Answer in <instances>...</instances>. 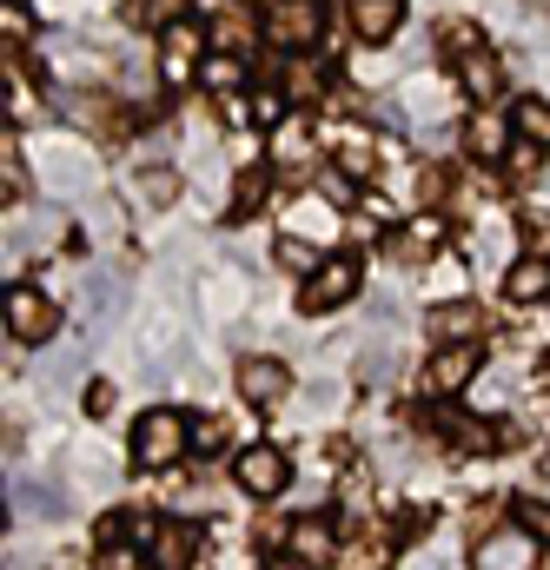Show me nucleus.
I'll return each instance as SVG.
<instances>
[{
	"label": "nucleus",
	"mask_w": 550,
	"mask_h": 570,
	"mask_svg": "<svg viewBox=\"0 0 550 570\" xmlns=\"http://www.w3.org/2000/svg\"><path fill=\"white\" fill-rule=\"evenodd\" d=\"M206 53H213V27H199L193 13L186 20H166L159 27V87H186L199 67H206Z\"/></svg>",
	"instance_id": "obj_1"
},
{
	"label": "nucleus",
	"mask_w": 550,
	"mask_h": 570,
	"mask_svg": "<svg viewBox=\"0 0 550 570\" xmlns=\"http://www.w3.org/2000/svg\"><path fill=\"white\" fill-rule=\"evenodd\" d=\"M193 451V425L173 412V405H159V412H146L134 425V458L146 471H166V464H179Z\"/></svg>",
	"instance_id": "obj_2"
},
{
	"label": "nucleus",
	"mask_w": 550,
	"mask_h": 570,
	"mask_svg": "<svg viewBox=\"0 0 550 570\" xmlns=\"http://www.w3.org/2000/svg\"><path fill=\"white\" fill-rule=\"evenodd\" d=\"M266 40L278 53H305L325 40V0H266Z\"/></svg>",
	"instance_id": "obj_3"
},
{
	"label": "nucleus",
	"mask_w": 550,
	"mask_h": 570,
	"mask_svg": "<svg viewBox=\"0 0 550 570\" xmlns=\"http://www.w3.org/2000/svg\"><path fill=\"white\" fill-rule=\"evenodd\" d=\"M7 325H13L20 345H47V338L60 332L53 292H40V285H13V292H7Z\"/></svg>",
	"instance_id": "obj_4"
},
{
	"label": "nucleus",
	"mask_w": 550,
	"mask_h": 570,
	"mask_svg": "<svg viewBox=\"0 0 550 570\" xmlns=\"http://www.w3.org/2000/svg\"><path fill=\"white\" fill-rule=\"evenodd\" d=\"M478 365H484L478 338H464V345H438L431 365H424V392H431V399H451V392H464V385L478 379Z\"/></svg>",
	"instance_id": "obj_5"
},
{
	"label": "nucleus",
	"mask_w": 550,
	"mask_h": 570,
	"mask_svg": "<svg viewBox=\"0 0 550 570\" xmlns=\"http://www.w3.org/2000/svg\"><path fill=\"white\" fill-rule=\"evenodd\" d=\"M359 279H365V273H359V259H352V253H338V259H318V273L305 279L298 305H305V312H332V305H345V298L359 292Z\"/></svg>",
	"instance_id": "obj_6"
},
{
	"label": "nucleus",
	"mask_w": 550,
	"mask_h": 570,
	"mask_svg": "<svg viewBox=\"0 0 550 570\" xmlns=\"http://www.w3.org/2000/svg\"><path fill=\"white\" fill-rule=\"evenodd\" d=\"M233 478H239V491H246V498H278V491H285V478H292V458H285L278 444H246V451H239V464H233Z\"/></svg>",
	"instance_id": "obj_7"
},
{
	"label": "nucleus",
	"mask_w": 550,
	"mask_h": 570,
	"mask_svg": "<svg viewBox=\"0 0 550 570\" xmlns=\"http://www.w3.org/2000/svg\"><path fill=\"white\" fill-rule=\"evenodd\" d=\"M484 332V312L471 305V298H451V305H431L424 312V338L431 345H464V338H478Z\"/></svg>",
	"instance_id": "obj_8"
},
{
	"label": "nucleus",
	"mask_w": 550,
	"mask_h": 570,
	"mask_svg": "<svg viewBox=\"0 0 550 570\" xmlns=\"http://www.w3.org/2000/svg\"><path fill=\"white\" fill-rule=\"evenodd\" d=\"M544 558V544L518 524V531H498V538H484V551H478V570H538Z\"/></svg>",
	"instance_id": "obj_9"
},
{
	"label": "nucleus",
	"mask_w": 550,
	"mask_h": 570,
	"mask_svg": "<svg viewBox=\"0 0 550 570\" xmlns=\"http://www.w3.org/2000/svg\"><path fill=\"white\" fill-rule=\"evenodd\" d=\"M345 20H352V33L365 47H385L399 33V20H405V0H345Z\"/></svg>",
	"instance_id": "obj_10"
},
{
	"label": "nucleus",
	"mask_w": 550,
	"mask_h": 570,
	"mask_svg": "<svg viewBox=\"0 0 550 570\" xmlns=\"http://www.w3.org/2000/svg\"><path fill=\"white\" fill-rule=\"evenodd\" d=\"M511 146H518V120H498L491 107H478V120L464 127V153L491 166V159H511Z\"/></svg>",
	"instance_id": "obj_11"
},
{
	"label": "nucleus",
	"mask_w": 550,
	"mask_h": 570,
	"mask_svg": "<svg viewBox=\"0 0 550 570\" xmlns=\"http://www.w3.org/2000/svg\"><path fill=\"white\" fill-rule=\"evenodd\" d=\"M285 392H292V379H285L278 358H246L239 365V399L246 405H285Z\"/></svg>",
	"instance_id": "obj_12"
},
{
	"label": "nucleus",
	"mask_w": 550,
	"mask_h": 570,
	"mask_svg": "<svg viewBox=\"0 0 550 570\" xmlns=\"http://www.w3.org/2000/svg\"><path fill=\"white\" fill-rule=\"evenodd\" d=\"M60 114L80 120L87 134H127V114H120L107 94H60Z\"/></svg>",
	"instance_id": "obj_13"
},
{
	"label": "nucleus",
	"mask_w": 550,
	"mask_h": 570,
	"mask_svg": "<svg viewBox=\"0 0 550 570\" xmlns=\"http://www.w3.org/2000/svg\"><path fill=\"white\" fill-rule=\"evenodd\" d=\"M193 551H199V531L193 524H159V538H153V564L159 570H193Z\"/></svg>",
	"instance_id": "obj_14"
},
{
	"label": "nucleus",
	"mask_w": 550,
	"mask_h": 570,
	"mask_svg": "<svg viewBox=\"0 0 550 570\" xmlns=\"http://www.w3.org/2000/svg\"><path fill=\"white\" fill-rule=\"evenodd\" d=\"M332 226H338V206H332L325 193H312V199H298V206H292V226H285V233H298V239H312V246H318V239H332Z\"/></svg>",
	"instance_id": "obj_15"
},
{
	"label": "nucleus",
	"mask_w": 550,
	"mask_h": 570,
	"mask_svg": "<svg viewBox=\"0 0 550 570\" xmlns=\"http://www.w3.org/2000/svg\"><path fill=\"white\" fill-rule=\"evenodd\" d=\"M504 292H511L518 305H531V298H550V259H544V253L518 259V266L504 273Z\"/></svg>",
	"instance_id": "obj_16"
},
{
	"label": "nucleus",
	"mask_w": 550,
	"mask_h": 570,
	"mask_svg": "<svg viewBox=\"0 0 550 570\" xmlns=\"http://www.w3.org/2000/svg\"><path fill=\"white\" fill-rule=\"evenodd\" d=\"M253 13L246 7H226V13H213V47L219 53H253Z\"/></svg>",
	"instance_id": "obj_17"
},
{
	"label": "nucleus",
	"mask_w": 550,
	"mask_h": 570,
	"mask_svg": "<svg viewBox=\"0 0 550 570\" xmlns=\"http://www.w3.org/2000/svg\"><path fill=\"white\" fill-rule=\"evenodd\" d=\"M458 73H464V94H471L478 107H491V100H498V87H504V67H498L491 53H471Z\"/></svg>",
	"instance_id": "obj_18"
},
{
	"label": "nucleus",
	"mask_w": 550,
	"mask_h": 570,
	"mask_svg": "<svg viewBox=\"0 0 550 570\" xmlns=\"http://www.w3.org/2000/svg\"><path fill=\"white\" fill-rule=\"evenodd\" d=\"M285 551H298L305 564H325V558H332V524H318V518H298V524L285 531Z\"/></svg>",
	"instance_id": "obj_19"
},
{
	"label": "nucleus",
	"mask_w": 550,
	"mask_h": 570,
	"mask_svg": "<svg viewBox=\"0 0 550 570\" xmlns=\"http://www.w3.org/2000/svg\"><path fill=\"white\" fill-rule=\"evenodd\" d=\"M80 365H87V345H60V352L40 365V385H47V392H67V385L80 379Z\"/></svg>",
	"instance_id": "obj_20"
},
{
	"label": "nucleus",
	"mask_w": 550,
	"mask_h": 570,
	"mask_svg": "<svg viewBox=\"0 0 550 570\" xmlns=\"http://www.w3.org/2000/svg\"><path fill=\"white\" fill-rule=\"evenodd\" d=\"M438 233H444V226L424 213V219H412V226L392 239V253H399V259H431V253H438Z\"/></svg>",
	"instance_id": "obj_21"
},
{
	"label": "nucleus",
	"mask_w": 550,
	"mask_h": 570,
	"mask_svg": "<svg viewBox=\"0 0 550 570\" xmlns=\"http://www.w3.org/2000/svg\"><path fill=\"white\" fill-rule=\"evenodd\" d=\"M438 431H444L458 451H491V425H484V419H458V412H438Z\"/></svg>",
	"instance_id": "obj_22"
},
{
	"label": "nucleus",
	"mask_w": 550,
	"mask_h": 570,
	"mask_svg": "<svg viewBox=\"0 0 550 570\" xmlns=\"http://www.w3.org/2000/svg\"><path fill=\"white\" fill-rule=\"evenodd\" d=\"M511 120H518V134H524V140H538L550 153V100H531V94H524V100L511 107Z\"/></svg>",
	"instance_id": "obj_23"
},
{
	"label": "nucleus",
	"mask_w": 550,
	"mask_h": 570,
	"mask_svg": "<svg viewBox=\"0 0 550 570\" xmlns=\"http://www.w3.org/2000/svg\"><path fill=\"white\" fill-rule=\"evenodd\" d=\"M438 40H444V53H451L458 67H464L471 53H484V33H478V20H444V33H438Z\"/></svg>",
	"instance_id": "obj_24"
},
{
	"label": "nucleus",
	"mask_w": 550,
	"mask_h": 570,
	"mask_svg": "<svg viewBox=\"0 0 550 570\" xmlns=\"http://www.w3.org/2000/svg\"><path fill=\"white\" fill-rule=\"evenodd\" d=\"M312 179H318V193H325V199H332V206H338V213H345V206H359V186H352V179H359V173H345V166H338V159H332V166H318V173H312Z\"/></svg>",
	"instance_id": "obj_25"
},
{
	"label": "nucleus",
	"mask_w": 550,
	"mask_h": 570,
	"mask_svg": "<svg viewBox=\"0 0 550 570\" xmlns=\"http://www.w3.org/2000/svg\"><path fill=\"white\" fill-rule=\"evenodd\" d=\"M273 159L278 166H305V159H312V134H305V120H285V127H278Z\"/></svg>",
	"instance_id": "obj_26"
},
{
	"label": "nucleus",
	"mask_w": 550,
	"mask_h": 570,
	"mask_svg": "<svg viewBox=\"0 0 550 570\" xmlns=\"http://www.w3.org/2000/svg\"><path fill=\"white\" fill-rule=\"evenodd\" d=\"M199 73H206V87H219V94H233V87H239V73H246V53H219V47H213Z\"/></svg>",
	"instance_id": "obj_27"
},
{
	"label": "nucleus",
	"mask_w": 550,
	"mask_h": 570,
	"mask_svg": "<svg viewBox=\"0 0 550 570\" xmlns=\"http://www.w3.org/2000/svg\"><path fill=\"white\" fill-rule=\"evenodd\" d=\"M139 199H146V206H173V199H179V173L146 166V173H139Z\"/></svg>",
	"instance_id": "obj_28"
},
{
	"label": "nucleus",
	"mask_w": 550,
	"mask_h": 570,
	"mask_svg": "<svg viewBox=\"0 0 550 570\" xmlns=\"http://www.w3.org/2000/svg\"><path fill=\"white\" fill-rule=\"evenodd\" d=\"M60 511H67L60 491H47V484H20V518H60Z\"/></svg>",
	"instance_id": "obj_29"
},
{
	"label": "nucleus",
	"mask_w": 550,
	"mask_h": 570,
	"mask_svg": "<svg viewBox=\"0 0 550 570\" xmlns=\"http://www.w3.org/2000/svg\"><path fill=\"white\" fill-rule=\"evenodd\" d=\"M266 193H273V173H266V166H246V173H239V193H233V206H239V213H253Z\"/></svg>",
	"instance_id": "obj_30"
},
{
	"label": "nucleus",
	"mask_w": 550,
	"mask_h": 570,
	"mask_svg": "<svg viewBox=\"0 0 550 570\" xmlns=\"http://www.w3.org/2000/svg\"><path fill=\"white\" fill-rule=\"evenodd\" d=\"M518 524H524V531H531V538H538V544L550 551V498H544V491L518 504Z\"/></svg>",
	"instance_id": "obj_31"
},
{
	"label": "nucleus",
	"mask_w": 550,
	"mask_h": 570,
	"mask_svg": "<svg viewBox=\"0 0 550 570\" xmlns=\"http://www.w3.org/2000/svg\"><path fill=\"white\" fill-rule=\"evenodd\" d=\"M285 100H292L285 87H259V94H253V120H259V127H285Z\"/></svg>",
	"instance_id": "obj_32"
},
{
	"label": "nucleus",
	"mask_w": 550,
	"mask_h": 570,
	"mask_svg": "<svg viewBox=\"0 0 550 570\" xmlns=\"http://www.w3.org/2000/svg\"><path fill=\"white\" fill-rule=\"evenodd\" d=\"M0 27H7V47H20V40L33 33V13H27V0H0Z\"/></svg>",
	"instance_id": "obj_33"
},
{
	"label": "nucleus",
	"mask_w": 550,
	"mask_h": 570,
	"mask_svg": "<svg viewBox=\"0 0 550 570\" xmlns=\"http://www.w3.org/2000/svg\"><path fill=\"white\" fill-rule=\"evenodd\" d=\"M27 186H33V179H27V159H20V140L7 134V193H13V206H27Z\"/></svg>",
	"instance_id": "obj_34"
},
{
	"label": "nucleus",
	"mask_w": 550,
	"mask_h": 570,
	"mask_svg": "<svg viewBox=\"0 0 550 570\" xmlns=\"http://www.w3.org/2000/svg\"><path fill=\"white\" fill-rule=\"evenodd\" d=\"M278 259H285V266H298V273H318L312 239H298V233H285V239H278Z\"/></svg>",
	"instance_id": "obj_35"
},
{
	"label": "nucleus",
	"mask_w": 550,
	"mask_h": 570,
	"mask_svg": "<svg viewBox=\"0 0 550 570\" xmlns=\"http://www.w3.org/2000/svg\"><path fill=\"white\" fill-rule=\"evenodd\" d=\"M392 372H399V352H392V345L365 352V385H392Z\"/></svg>",
	"instance_id": "obj_36"
},
{
	"label": "nucleus",
	"mask_w": 550,
	"mask_h": 570,
	"mask_svg": "<svg viewBox=\"0 0 550 570\" xmlns=\"http://www.w3.org/2000/svg\"><path fill=\"white\" fill-rule=\"evenodd\" d=\"M538 166H544V146H538V140H524V134H518V146H511V173H524V179H538Z\"/></svg>",
	"instance_id": "obj_37"
},
{
	"label": "nucleus",
	"mask_w": 550,
	"mask_h": 570,
	"mask_svg": "<svg viewBox=\"0 0 550 570\" xmlns=\"http://www.w3.org/2000/svg\"><path fill=\"white\" fill-rule=\"evenodd\" d=\"M100 570H159V564H153V558H146L139 544H134V551H114V544H107V558H100Z\"/></svg>",
	"instance_id": "obj_38"
},
{
	"label": "nucleus",
	"mask_w": 550,
	"mask_h": 570,
	"mask_svg": "<svg viewBox=\"0 0 550 570\" xmlns=\"http://www.w3.org/2000/svg\"><path fill=\"white\" fill-rule=\"evenodd\" d=\"M139 13H146L153 27H166V20H186V0H139Z\"/></svg>",
	"instance_id": "obj_39"
},
{
	"label": "nucleus",
	"mask_w": 550,
	"mask_h": 570,
	"mask_svg": "<svg viewBox=\"0 0 550 570\" xmlns=\"http://www.w3.org/2000/svg\"><path fill=\"white\" fill-rule=\"evenodd\" d=\"M372 159H379V153H372V140H352L345 153H338V166H345V173H372Z\"/></svg>",
	"instance_id": "obj_40"
},
{
	"label": "nucleus",
	"mask_w": 550,
	"mask_h": 570,
	"mask_svg": "<svg viewBox=\"0 0 550 570\" xmlns=\"http://www.w3.org/2000/svg\"><path fill=\"white\" fill-rule=\"evenodd\" d=\"M385 564V551H372V544H352L345 558H338V570H379Z\"/></svg>",
	"instance_id": "obj_41"
},
{
	"label": "nucleus",
	"mask_w": 550,
	"mask_h": 570,
	"mask_svg": "<svg viewBox=\"0 0 550 570\" xmlns=\"http://www.w3.org/2000/svg\"><path fill=\"white\" fill-rule=\"evenodd\" d=\"M298 412H305V419H318V412H338V392H332V385H312V399H305Z\"/></svg>",
	"instance_id": "obj_42"
},
{
	"label": "nucleus",
	"mask_w": 550,
	"mask_h": 570,
	"mask_svg": "<svg viewBox=\"0 0 550 570\" xmlns=\"http://www.w3.org/2000/svg\"><path fill=\"white\" fill-rule=\"evenodd\" d=\"M87 412L107 419V412H114V385H87Z\"/></svg>",
	"instance_id": "obj_43"
},
{
	"label": "nucleus",
	"mask_w": 550,
	"mask_h": 570,
	"mask_svg": "<svg viewBox=\"0 0 550 570\" xmlns=\"http://www.w3.org/2000/svg\"><path fill=\"white\" fill-rule=\"evenodd\" d=\"M405 570H458V558H424V551H418V558H412Z\"/></svg>",
	"instance_id": "obj_44"
},
{
	"label": "nucleus",
	"mask_w": 550,
	"mask_h": 570,
	"mask_svg": "<svg viewBox=\"0 0 550 570\" xmlns=\"http://www.w3.org/2000/svg\"><path fill=\"white\" fill-rule=\"evenodd\" d=\"M219 444V425H193V451H213Z\"/></svg>",
	"instance_id": "obj_45"
},
{
	"label": "nucleus",
	"mask_w": 550,
	"mask_h": 570,
	"mask_svg": "<svg viewBox=\"0 0 550 570\" xmlns=\"http://www.w3.org/2000/svg\"><path fill=\"white\" fill-rule=\"evenodd\" d=\"M266 570H305V558H298V551H285V558H273Z\"/></svg>",
	"instance_id": "obj_46"
},
{
	"label": "nucleus",
	"mask_w": 550,
	"mask_h": 570,
	"mask_svg": "<svg viewBox=\"0 0 550 570\" xmlns=\"http://www.w3.org/2000/svg\"><path fill=\"white\" fill-rule=\"evenodd\" d=\"M544 498H550V471H544Z\"/></svg>",
	"instance_id": "obj_47"
}]
</instances>
